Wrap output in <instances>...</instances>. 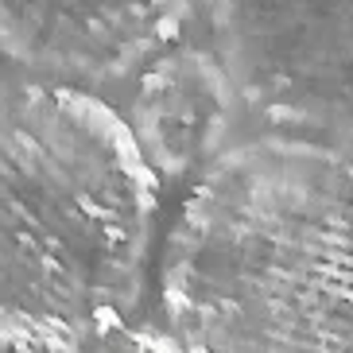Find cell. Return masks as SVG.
<instances>
[{
	"label": "cell",
	"mask_w": 353,
	"mask_h": 353,
	"mask_svg": "<svg viewBox=\"0 0 353 353\" xmlns=\"http://www.w3.org/2000/svg\"><path fill=\"white\" fill-rule=\"evenodd\" d=\"M187 353H353V156L276 132L221 148L159 260Z\"/></svg>",
	"instance_id": "cell-1"
},
{
	"label": "cell",
	"mask_w": 353,
	"mask_h": 353,
	"mask_svg": "<svg viewBox=\"0 0 353 353\" xmlns=\"http://www.w3.org/2000/svg\"><path fill=\"white\" fill-rule=\"evenodd\" d=\"M229 97L233 82L218 54L159 51L148 63L128 125L159 175H183L194 163L202 171L218 156Z\"/></svg>",
	"instance_id": "cell-5"
},
{
	"label": "cell",
	"mask_w": 353,
	"mask_h": 353,
	"mask_svg": "<svg viewBox=\"0 0 353 353\" xmlns=\"http://www.w3.org/2000/svg\"><path fill=\"white\" fill-rule=\"evenodd\" d=\"M74 353H187L171 326H140L125 319L85 338Z\"/></svg>",
	"instance_id": "cell-6"
},
{
	"label": "cell",
	"mask_w": 353,
	"mask_h": 353,
	"mask_svg": "<svg viewBox=\"0 0 353 353\" xmlns=\"http://www.w3.org/2000/svg\"><path fill=\"white\" fill-rule=\"evenodd\" d=\"M159 218V171L85 85H0V350L74 353L132 319Z\"/></svg>",
	"instance_id": "cell-2"
},
{
	"label": "cell",
	"mask_w": 353,
	"mask_h": 353,
	"mask_svg": "<svg viewBox=\"0 0 353 353\" xmlns=\"http://www.w3.org/2000/svg\"><path fill=\"white\" fill-rule=\"evenodd\" d=\"M0 353H8V350H0Z\"/></svg>",
	"instance_id": "cell-7"
},
{
	"label": "cell",
	"mask_w": 353,
	"mask_h": 353,
	"mask_svg": "<svg viewBox=\"0 0 353 353\" xmlns=\"http://www.w3.org/2000/svg\"><path fill=\"white\" fill-rule=\"evenodd\" d=\"M187 0H0V59L32 78L94 85L148 66Z\"/></svg>",
	"instance_id": "cell-4"
},
{
	"label": "cell",
	"mask_w": 353,
	"mask_h": 353,
	"mask_svg": "<svg viewBox=\"0 0 353 353\" xmlns=\"http://www.w3.org/2000/svg\"><path fill=\"white\" fill-rule=\"evenodd\" d=\"M233 94L280 132L353 140V0H210Z\"/></svg>",
	"instance_id": "cell-3"
}]
</instances>
